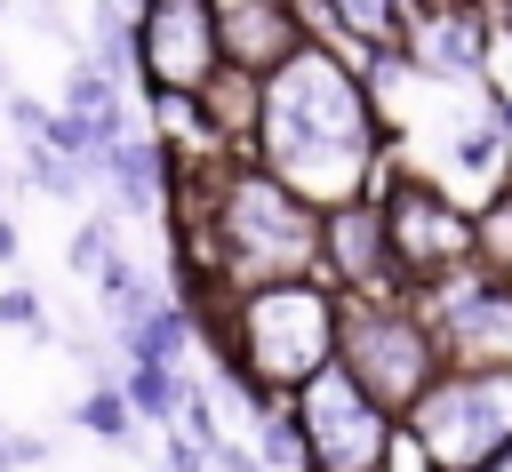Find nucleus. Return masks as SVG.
Masks as SVG:
<instances>
[{
  "instance_id": "f257e3e1",
  "label": "nucleus",
  "mask_w": 512,
  "mask_h": 472,
  "mask_svg": "<svg viewBox=\"0 0 512 472\" xmlns=\"http://www.w3.org/2000/svg\"><path fill=\"white\" fill-rule=\"evenodd\" d=\"M248 136H256V168L264 176H280L304 208L336 216V208L368 200V168L384 160L392 112L376 104L360 64H344L328 40H304L280 72L256 80Z\"/></svg>"
},
{
  "instance_id": "f03ea898",
  "label": "nucleus",
  "mask_w": 512,
  "mask_h": 472,
  "mask_svg": "<svg viewBox=\"0 0 512 472\" xmlns=\"http://www.w3.org/2000/svg\"><path fill=\"white\" fill-rule=\"evenodd\" d=\"M336 336H344V304L304 272V280H264L224 296L216 320V376L264 416L280 400H296L320 368H336Z\"/></svg>"
},
{
  "instance_id": "7ed1b4c3",
  "label": "nucleus",
  "mask_w": 512,
  "mask_h": 472,
  "mask_svg": "<svg viewBox=\"0 0 512 472\" xmlns=\"http://www.w3.org/2000/svg\"><path fill=\"white\" fill-rule=\"evenodd\" d=\"M208 256L224 264L232 296L264 288V280H304L320 264V224L280 176L232 168L208 184Z\"/></svg>"
},
{
  "instance_id": "20e7f679",
  "label": "nucleus",
  "mask_w": 512,
  "mask_h": 472,
  "mask_svg": "<svg viewBox=\"0 0 512 472\" xmlns=\"http://www.w3.org/2000/svg\"><path fill=\"white\" fill-rule=\"evenodd\" d=\"M400 432L432 472H488L496 456H512V368H440Z\"/></svg>"
},
{
  "instance_id": "39448f33",
  "label": "nucleus",
  "mask_w": 512,
  "mask_h": 472,
  "mask_svg": "<svg viewBox=\"0 0 512 472\" xmlns=\"http://www.w3.org/2000/svg\"><path fill=\"white\" fill-rule=\"evenodd\" d=\"M336 360L352 368V384L368 400H384L392 416H408L432 384H440V344L424 328V304L416 296H360L344 304V336H336Z\"/></svg>"
},
{
  "instance_id": "423d86ee",
  "label": "nucleus",
  "mask_w": 512,
  "mask_h": 472,
  "mask_svg": "<svg viewBox=\"0 0 512 472\" xmlns=\"http://www.w3.org/2000/svg\"><path fill=\"white\" fill-rule=\"evenodd\" d=\"M288 408L304 424V464L312 472H392L400 464V416L384 400H368L344 360L320 368Z\"/></svg>"
},
{
  "instance_id": "0eeeda50",
  "label": "nucleus",
  "mask_w": 512,
  "mask_h": 472,
  "mask_svg": "<svg viewBox=\"0 0 512 472\" xmlns=\"http://www.w3.org/2000/svg\"><path fill=\"white\" fill-rule=\"evenodd\" d=\"M384 232H392V272L408 296H432L440 280L480 264V224L432 184V176H392V192L376 200Z\"/></svg>"
},
{
  "instance_id": "6e6552de",
  "label": "nucleus",
  "mask_w": 512,
  "mask_h": 472,
  "mask_svg": "<svg viewBox=\"0 0 512 472\" xmlns=\"http://www.w3.org/2000/svg\"><path fill=\"white\" fill-rule=\"evenodd\" d=\"M416 304H424V328L448 368H512V280L472 264Z\"/></svg>"
},
{
  "instance_id": "1a4fd4ad",
  "label": "nucleus",
  "mask_w": 512,
  "mask_h": 472,
  "mask_svg": "<svg viewBox=\"0 0 512 472\" xmlns=\"http://www.w3.org/2000/svg\"><path fill=\"white\" fill-rule=\"evenodd\" d=\"M136 64L160 96H208L224 80L216 48V8L208 0H144L136 16Z\"/></svg>"
},
{
  "instance_id": "9d476101",
  "label": "nucleus",
  "mask_w": 512,
  "mask_h": 472,
  "mask_svg": "<svg viewBox=\"0 0 512 472\" xmlns=\"http://www.w3.org/2000/svg\"><path fill=\"white\" fill-rule=\"evenodd\" d=\"M488 48H496V8L480 0H448V8H408V72H432V80H480L488 72Z\"/></svg>"
},
{
  "instance_id": "9b49d317",
  "label": "nucleus",
  "mask_w": 512,
  "mask_h": 472,
  "mask_svg": "<svg viewBox=\"0 0 512 472\" xmlns=\"http://www.w3.org/2000/svg\"><path fill=\"white\" fill-rule=\"evenodd\" d=\"M216 8V48H224V72H240L248 88L264 72H280L296 48H304V24H296V0H208Z\"/></svg>"
},
{
  "instance_id": "f8f14e48",
  "label": "nucleus",
  "mask_w": 512,
  "mask_h": 472,
  "mask_svg": "<svg viewBox=\"0 0 512 472\" xmlns=\"http://www.w3.org/2000/svg\"><path fill=\"white\" fill-rule=\"evenodd\" d=\"M320 264L336 280H352V296H408L400 272H392V232H384V208L376 200H352L320 224Z\"/></svg>"
},
{
  "instance_id": "ddd939ff",
  "label": "nucleus",
  "mask_w": 512,
  "mask_h": 472,
  "mask_svg": "<svg viewBox=\"0 0 512 472\" xmlns=\"http://www.w3.org/2000/svg\"><path fill=\"white\" fill-rule=\"evenodd\" d=\"M64 120L96 144V160H104L120 136H136V128H128V104H120V80H112V72H96L88 56H80V64H72V80H64ZM96 160H88V168H96Z\"/></svg>"
},
{
  "instance_id": "4468645a",
  "label": "nucleus",
  "mask_w": 512,
  "mask_h": 472,
  "mask_svg": "<svg viewBox=\"0 0 512 472\" xmlns=\"http://www.w3.org/2000/svg\"><path fill=\"white\" fill-rule=\"evenodd\" d=\"M96 176L112 184L120 216H160V200H168V152H160L152 136H120V144L96 160Z\"/></svg>"
},
{
  "instance_id": "2eb2a0df",
  "label": "nucleus",
  "mask_w": 512,
  "mask_h": 472,
  "mask_svg": "<svg viewBox=\"0 0 512 472\" xmlns=\"http://www.w3.org/2000/svg\"><path fill=\"white\" fill-rule=\"evenodd\" d=\"M192 328H200L192 304L168 296L160 312H144V320L120 336V352H128V368H184V360H192Z\"/></svg>"
},
{
  "instance_id": "dca6fc26",
  "label": "nucleus",
  "mask_w": 512,
  "mask_h": 472,
  "mask_svg": "<svg viewBox=\"0 0 512 472\" xmlns=\"http://www.w3.org/2000/svg\"><path fill=\"white\" fill-rule=\"evenodd\" d=\"M320 8H328V24L360 48V72H376L384 56H400L392 32H400V8H408V0H320Z\"/></svg>"
},
{
  "instance_id": "f3484780",
  "label": "nucleus",
  "mask_w": 512,
  "mask_h": 472,
  "mask_svg": "<svg viewBox=\"0 0 512 472\" xmlns=\"http://www.w3.org/2000/svg\"><path fill=\"white\" fill-rule=\"evenodd\" d=\"M96 296H104V320H112V336H128L144 312H160L168 296H160V280L144 272V264H128V256H112L104 272H96Z\"/></svg>"
},
{
  "instance_id": "a211bd4d",
  "label": "nucleus",
  "mask_w": 512,
  "mask_h": 472,
  "mask_svg": "<svg viewBox=\"0 0 512 472\" xmlns=\"http://www.w3.org/2000/svg\"><path fill=\"white\" fill-rule=\"evenodd\" d=\"M120 392H128V408H136L144 424H160V440H168V432L184 424V392H192V384H184V368H128Z\"/></svg>"
},
{
  "instance_id": "6ab92c4d",
  "label": "nucleus",
  "mask_w": 512,
  "mask_h": 472,
  "mask_svg": "<svg viewBox=\"0 0 512 472\" xmlns=\"http://www.w3.org/2000/svg\"><path fill=\"white\" fill-rule=\"evenodd\" d=\"M72 424H80V432H96V440H112V448H128L144 416L128 408V392H120V384H88V392H80V408H72Z\"/></svg>"
},
{
  "instance_id": "aec40b11",
  "label": "nucleus",
  "mask_w": 512,
  "mask_h": 472,
  "mask_svg": "<svg viewBox=\"0 0 512 472\" xmlns=\"http://www.w3.org/2000/svg\"><path fill=\"white\" fill-rule=\"evenodd\" d=\"M256 464H264V472H312V464H304V424H296L288 400L256 416Z\"/></svg>"
},
{
  "instance_id": "412c9836",
  "label": "nucleus",
  "mask_w": 512,
  "mask_h": 472,
  "mask_svg": "<svg viewBox=\"0 0 512 472\" xmlns=\"http://www.w3.org/2000/svg\"><path fill=\"white\" fill-rule=\"evenodd\" d=\"M24 184H40L48 200H80V192H88L80 160H72V152H56V144H40V136H24Z\"/></svg>"
},
{
  "instance_id": "4be33fe9",
  "label": "nucleus",
  "mask_w": 512,
  "mask_h": 472,
  "mask_svg": "<svg viewBox=\"0 0 512 472\" xmlns=\"http://www.w3.org/2000/svg\"><path fill=\"white\" fill-rule=\"evenodd\" d=\"M112 256H120V216H88V224L72 232V248H64V264H72L80 280H96Z\"/></svg>"
},
{
  "instance_id": "5701e85b",
  "label": "nucleus",
  "mask_w": 512,
  "mask_h": 472,
  "mask_svg": "<svg viewBox=\"0 0 512 472\" xmlns=\"http://www.w3.org/2000/svg\"><path fill=\"white\" fill-rule=\"evenodd\" d=\"M0 328H32V336H40V328H48L40 296H32V288H0Z\"/></svg>"
},
{
  "instance_id": "b1692460",
  "label": "nucleus",
  "mask_w": 512,
  "mask_h": 472,
  "mask_svg": "<svg viewBox=\"0 0 512 472\" xmlns=\"http://www.w3.org/2000/svg\"><path fill=\"white\" fill-rule=\"evenodd\" d=\"M48 456V440H32V432H8V464H40Z\"/></svg>"
},
{
  "instance_id": "393cba45",
  "label": "nucleus",
  "mask_w": 512,
  "mask_h": 472,
  "mask_svg": "<svg viewBox=\"0 0 512 472\" xmlns=\"http://www.w3.org/2000/svg\"><path fill=\"white\" fill-rule=\"evenodd\" d=\"M392 472H432V464H424V456L408 448V432H400V464H392Z\"/></svg>"
},
{
  "instance_id": "a878e982",
  "label": "nucleus",
  "mask_w": 512,
  "mask_h": 472,
  "mask_svg": "<svg viewBox=\"0 0 512 472\" xmlns=\"http://www.w3.org/2000/svg\"><path fill=\"white\" fill-rule=\"evenodd\" d=\"M0 264H16V224L0 216Z\"/></svg>"
},
{
  "instance_id": "bb28decb",
  "label": "nucleus",
  "mask_w": 512,
  "mask_h": 472,
  "mask_svg": "<svg viewBox=\"0 0 512 472\" xmlns=\"http://www.w3.org/2000/svg\"><path fill=\"white\" fill-rule=\"evenodd\" d=\"M0 472H16V464H8V424H0Z\"/></svg>"
},
{
  "instance_id": "cd10ccee",
  "label": "nucleus",
  "mask_w": 512,
  "mask_h": 472,
  "mask_svg": "<svg viewBox=\"0 0 512 472\" xmlns=\"http://www.w3.org/2000/svg\"><path fill=\"white\" fill-rule=\"evenodd\" d=\"M496 8H504V24H512V0H496Z\"/></svg>"
}]
</instances>
